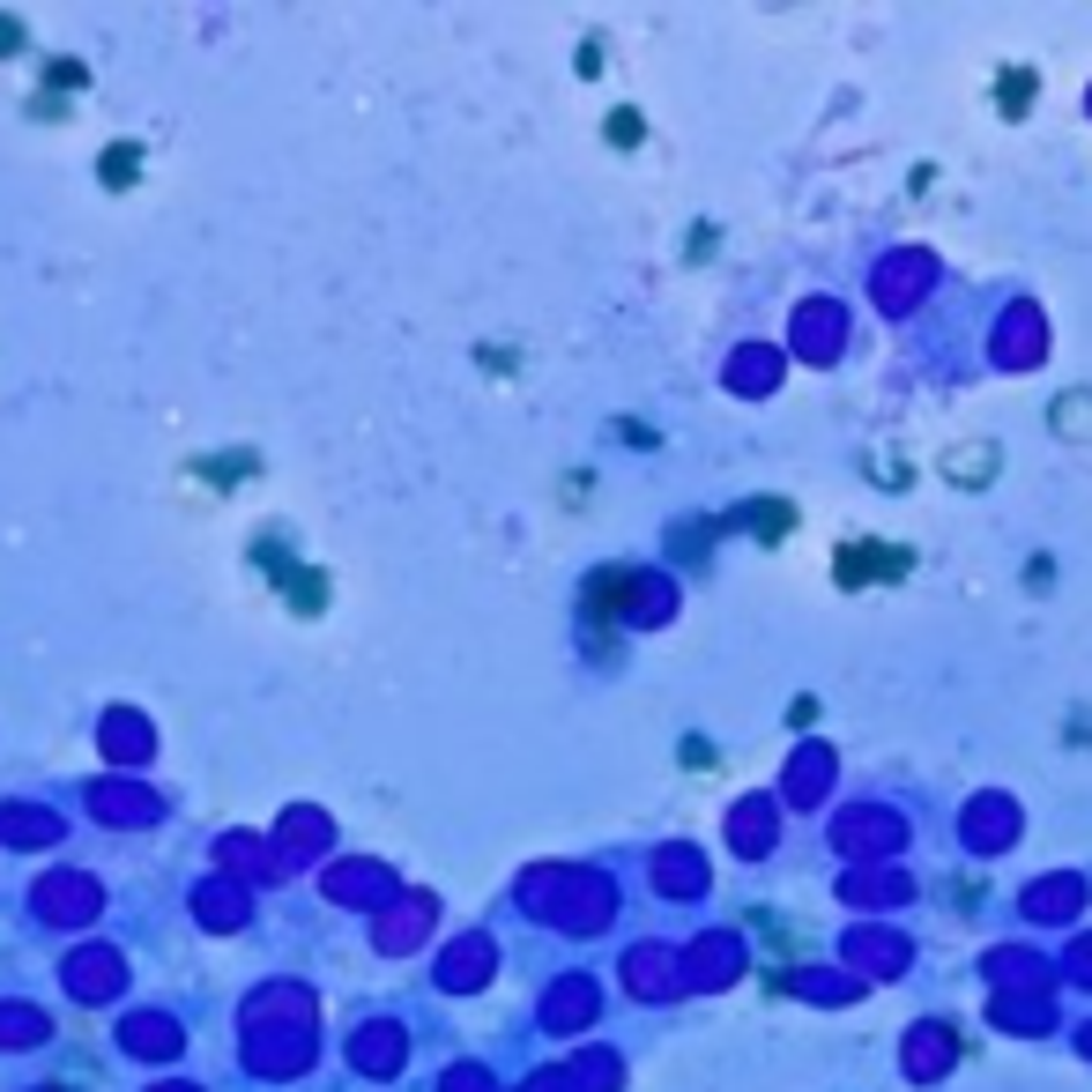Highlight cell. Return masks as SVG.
<instances>
[{
    "label": "cell",
    "instance_id": "7a4b0ae2",
    "mask_svg": "<svg viewBox=\"0 0 1092 1092\" xmlns=\"http://www.w3.org/2000/svg\"><path fill=\"white\" fill-rule=\"evenodd\" d=\"M981 468H996V447H958V454H951V475H958V483H973Z\"/></svg>",
    "mask_w": 1092,
    "mask_h": 1092
},
{
    "label": "cell",
    "instance_id": "6da1fadb",
    "mask_svg": "<svg viewBox=\"0 0 1092 1092\" xmlns=\"http://www.w3.org/2000/svg\"><path fill=\"white\" fill-rule=\"evenodd\" d=\"M877 573H907V550H877V543H847L840 550V580L847 588H870Z\"/></svg>",
    "mask_w": 1092,
    "mask_h": 1092
},
{
    "label": "cell",
    "instance_id": "3957f363",
    "mask_svg": "<svg viewBox=\"0 0 1092 1092\" xmlns=\"http://www.w3.org/2000/svg\"><path fill=\"white\" fill-rule=\"evenodd\" d=\"M1086 402H1092V394H1063V432H1086V424H1092Z\"/></svg>",
    "mask_w": 1092,
    "mask_h": 1092
}]
</instances>
